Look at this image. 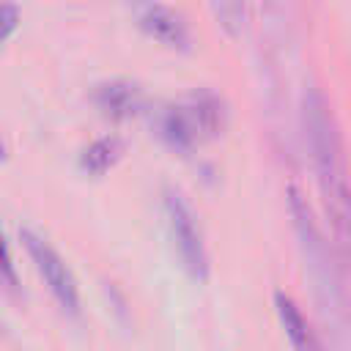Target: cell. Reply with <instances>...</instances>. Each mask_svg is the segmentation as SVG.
<instances>
[{"label": "cell", "instance_id": "1", "mask_svg": "<svg viewBox=\"0 0 351 351\" xmlns=\"http://www.w3.org/2000/svg\"><path fill=\"white\" fill-rule=\"evenodd\" d=\"M302 123L315 167V184L326 211V222L335 236V252L351 266V181L346 165L343 134L337 118L321 90L310 88L302 99Z\"/></svg>", "mask_w": 351, "mask_h": 351}, {"label": "cell", "instance_id": "2", "mask_svg": "<svg viewBox=\"0 0 351 351\" xmlns=\"http://www.w3.org/2000/svg\"><path fill=\"white\" fill-rule=\"evenodd\" d=\"M288 206H291L293 228L299 236V247L304 252L310 277L315 282V293L324 304V313L335 321V326L340 332H351V302H348V291L340 277V266L335 263L329 241L321 236V230L313 219V211L296 186L288 189Z\"/></svg>", "mask_w": 351, "mask_h": 351}, {"label": "cell", "instance_id": "3", "mask_svg": "<svg viewBox=\"0 0 351 351\" xmlns=\"http://www.w3.org/2000/svg\"><path fill=\"white\" fill-rule=\"evenodd\" d=\"M222 129L225 104L211 90H195L159 115V134L178 154H189L195 145L217 137Z\"/></svg>", "mask_w": 351, "mask_h": 351}, {"label": "cell", "instance_id": "4", "mask_svg": "<svg viewBox=\"0 0 351 351\" xmlns=\"http://www.w3.org/2000/svg\"><path fill=\"white\" fill-rule=\"evenodd\" d=\"M165 217H167V230H170V239L176 244V252L181 258L184 271L195 282H206V277H208V252H206L203 230L197 225L195 211L181 197V192H176V189L165 192Z\"/></svg>", "mask_w": 351, "mask_h": 351}, {"label": "cell", "instance_id": "5", "mask_svg": "<svg viewBox=\"0 0 351 351\" xmlns=\"http://www.w3.org/2000/svg\"><path fill=\"white\" fill-rule=\"evenodd\" d=\"M19 241L25 244V252L30 255L36 271L41 274L44 285L49 288V293L55 296L60 310L69 313V315H77L80 313V288H77V280H74L71 269L58 255V250L47 239H41L38 233H33L27 228L19 230Z\"/></svg>", "mask_w": 351, "mask_h": 351}, {"label": "cell", "instance_id": "6", "mask_svg": "<svg viewBox=\"0 0 351 351\" xmlns=\"http://www.w3.org/2000/svg\"><path fill=\"white\" fill-rule=\"evenodd\" d=\"M137 25L143 27L145 36L159 41L162 47L170 49H189L192 36L178 11L165 5L162 0H140L137 3Z\"/></svg>", "mask_w": 351, "mask_h": 351}, {"label": "cell", "instance_id": "7", "mask_svg": "<svg viewBox=\"0 0 351 351\" xmlns=\"http://www.w3.org/2000/svg\"><path fill=\"white\" fill-rule=\"evenodd\" d=\"M93 101L101 110V115H107L112 121H126L143 110L140 88L134 82H126V80H110V82L99 85Z\"/></svg>", "mask_w": 351, "mask_h": 351}, {"label": "cell", "instance_id": "8", "mask_svg": "<svg viewBox=\"0 0 351 351\" xmlns=\"http://www.w3.org/2000/svg\"><path fill=\"white\" fill-rule=\"evenodd\" d=\"M274 307H277V318H280V324H282L293 351H321V346L315 340V332L310 329L304 313L299 310V304L288 293L277 291L274 293Z\"/></svg>", "mask_w": 351, "mask_h": 351}, {"label": "cell", "instance_id": "9", "mask_svg": "<svg viewBox=\"0 0 351 351\" xmlns=\"http://www.w3.org/2000/svg\"><path fill=\"white\" fill-rule=\"evenodd\" d=\"M123 156V143L118 137H99L93 140L82 154H80V167L88 176H104L107 170L115 167V162Z\"/></svg>", "mask_w": 351, "mask_h": 351}, {"label": "cell", "instance_id": "10", "mask_svg": "<svg viewBox=\"0 0 351 351\" xmlns=\"http://www.w3.org/2000/svg\"><path fill=\"white\" fill-rule=\"evenodd\" d=\"M208 5H211L214 19L219 22V27H222L228 36H239V33H241L244 19H247L244 0H208Z\"/></svg>", "mask_w": 351, "mask_h": 351}, {"label": "cell", "instance_id": "11", "mask_svg": "<svg viewBox=\"0 0 351 351\" xmlns=\"http://www.w3.org/2000/svg\"><path fill=\"white\" fill-rule=\"evenodd\" d=\"M16 22H19V14L11 3L3 5V38H11V33L16 30Z\"/></svg>", "mask_w": 351, "mask_h": 351}, {"label": "cell", "instance_id": "12", "mask_svg": "<svg viewBox=\"0 0 351 351\" xmlns=\"http://www.w3.org/2000/svg\"><path fill=\"white\" fill-rule=\"evenodd\" d=\"M5 282H8V288H16V274H14V261H11L8 244H5Z\"/></svg>", "mask_w": 351, "mask_h": 351}]
</instances>
